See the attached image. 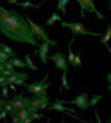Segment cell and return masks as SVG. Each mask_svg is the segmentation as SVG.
Returning <instances> with one entry per match:
<instances>
[{"label": "cell", "mask_w": 111, "mask_h": 123, "mask_svg": "<svg viewBox=\"0 0 111 123\" xmlns=\"http://www.w3.org/2000/svg\"><path fill=\"white\" fill-rule=\"evenodd\" d=\"M0 32L16 43H26L33 46L37 45V38L34 37L26 17L20 12L6 9L2 3H0Z\"/></svg>", "instance_id": "cell-1"}, {"label": "cell", "mask_w": 111, "mask_h": 123, "mask_svg": "<svg viewBox=\"0 0 111 123\" xmlns=\"http://www.w3.org/2000/svg\"><path fill=\"white\" fill-rule=\"evenodd\" d=\"M26 20H28V25H29V28H31V31H33L34 37L39 38V40H42V43H46V45H49V46H56V45H57L56 40H51V38L48 37V34L45 32V29L42 28V26L36 25V23H34L29 17H26Z\"/></svg>", "instance_id": "cell-2"}, {"label": "cell", "mask_w": 111, "mask_h": 123, "mask_svg": "<svg viewBox=\"0 0 111 123\" xmlns=\"http://www.w3.org/2000/svg\"><path fill=\"white\" fill-rule=\"evenodd\" d=\"M62 23L63 28H68L72 31V36L77 37V36H96V37H100V34L99 32H93V31H88L85 28V25H82V23H71V22H65L62 20L60 22Z\"/></svg>", "instance_id": "cell-3"}, {"label": "cell", "mask_w": 111, "mask_h": 123, "mask_svg": "<svg viewBox=\"0 0 111 123\" xmlns=\"http://www.w3.org/2000/svg\"><path fill=\"white\" fill-rule=\"evenodd\" d=\"M49 105V97L48 95H43V97H34L28 100V105H26V109L29 111V114L37 112V111H43L45 108H48Z\"/></svg>", "instance_id": "cell-4"}, {"label": "cell", "mask_w": 111, "mask_h": 123, "mask_svg": "<svg viewBox=\"0 0 111 123\" xmlns=\"http://www.w3.org/2000/svg\"><path fill=\"white\" fill-rule=\"evenodd\" d=\"M46 79H48V75L45 77L43 80H40V82L26 85V91H28L29 94H34L36 97H43V95H46V89L49 88V83H45Z\"/></svg>", "instance_id": "cell-5"}, {"label": "cell", "mask_w": 111, "mask_h": 123, "mask_svg": "<svg viewBox=\"0 0 111 123\" xmlns=\"http://www.w3.org/2000/svg\"><path fill=\"white\" fill-rule=\"evenodd\" d=\"M80 5V17H85V12H93L97 15V18H103V14L99 12V9L94 5V0H77Z\"/></svg>", "instance_id": "cell-6"}, {"label": "cell", "mask_w": 111, "mask_h": 123, "mask_svg": "<svg viewBox=\"0 0 111 123\" xmlns=\"http://www.w3.org/2000/svg\"><path fill=\"white\" fill-rule=\"evenodd\" d=\"M51 60L54 62L56 65V69H60L63 72H68V63H66V59H65V54L63 52H56L51 55Z\"/></svg>", "instance_id": "cell-7"}, {"label": "cell", "mask_w": 111, "mask_h": 123, "mask_svg": "<svg viewBox=\"0 0 111 123\" xmlns=\"http://www.w3.org/2000/svg\"><path fill=\"white\" fill-rule=\"evenodd\" d=\"M28 100H29V98H25L23 95L20 94V95H17V97H14V98H9L8 103L13 106V109L17 112V111L22 109V108H26V105H28Z\"/></svg>", "instance_id": "cell-8"}, {"label": "cell", "mask_w": 111, "mask_h": 123, "mask_svg": "<svg viewBox=\"0 0 111 123\" xmlns=\"http://www.w3.org/2000/svg\"><path fill=\"white\" fill-rule=\"evenodd\" d=\"M88 94L86 92H83V94H80V95H77L74 100H71L70 103H72V105H76L79 108V109H82V111H85V109H88L90 108V105H88Z\"/></svg>", "instance_id": "cell-9"}, {"label": "cell", "mask_w": 111, "mask_h": 123, "mask_svg": "<svg viewBox=\"0 0 111 123\" xmlns=\"http://www.w3.org/2000/svg\"><path fill=\"white\" fill-rule=\"evenodd\" d=\"M63 103H65V100L56 98V102L51 103V105H48V106H49V109H52V111H60V112H72V111H74V109H70V108H65Z\"/></svg>", "instance_id": "cell-10"}, {"label": "cell", "mask_w": 111, "mask_h": 123, "mask_svg": "<svg viewBox=\"0 0 111 123\" xmlns=\"http://www.w3.org/2000/svg\"><path fill=\"white\" fill-rule=\"evenodd\" d=\"M48 51H49V45H46V43L39 45V57L43 65H46V62H48Z\"/></svg>", "instance_id": "cell-11"}, {"label": "cell", "mask_w": 111, "mask_h": 123, "mask_svg": "<svg viewBox=\"0 0 111 123\" xmlns=\"http://www.w3.org/2000/svg\"><path fill=\"white\" fill-rule=\"evenodd\" d=\"M8 62H9L11 65H13L14 68H25V66H26V65H25V62H23V60H20L19 57H11V59H9Z\"/></svg>", "instance_id": "cell-12"}, {"label": "cell", "mask_w": 111, "mask_h": 123, "mask_svg": "<svg viewBox=\"0 0 111 123\" xmlns=\"http://www.w3.org/2000/svg\"><path fill=\"white\" fill-rule=\"evenodd\" d=\"M56 22H62V15L52 12V14H51V17H49L48 20H46V23H45V25H46V26H51V25H54Z\"/></svg>", "instance_id": "cell-13"}, {"label": "cell", "mask_w": 111, "mask_h": 123, "mask_svg": "<svg viewBox=\"0 0 111 123\" xmlns=\"http://www.w3.org/2000/svg\"><path fill=\"white\" fill-rule=\"evenodd\" d=\"M0 51H3L5 54H8L9 59H11V57H17V55H16V51H14L13 48H9L8 45H5V43H2V48H0Z\"/></svg>", "instance_id": "cell-14"}, {"label": "cell", "mask_w": 111, "mask_h": 123, "mask_svg": "<svg viewBox=\"0 0 111 123\" xmlns=\"http://www.w3.org/2000/svg\"><path fill=\"white\" fill-rule=\"evenodd\" d=\"M25 65L28 68H31L33 71H37V66L33 63V59H31V55H29V54H26V55H25Z\"/></svg>", "instance_id": "cell-15"}, {"label": "cell", "mask_w": 111, "mask_h": 123, "mask_svg": "<svg viewBox=\"0 0 111 123\" xmlns=\"http://www.w3.org/2000/svg\"><path fill=\"white\" fill-rule=\"evenodd\" d=\"M16 114H17L19 120H23V118H26V117H28V115H29V111L26 109V108H22V109H19Z\"/></svg>", "instance_id": "cell-16"}, {"label": "cell", "mask_w": 111, "mask_h": 123, "mask_svg": "<svg viewBox=\"0 0 111 123\" xmlns=\"http://www.w3.org/2000/svg\"><path fill=\"white\" fill-rule=\"evenodd\" d=\"M110 37H111V28L108 26V28H106L105 36H102V38H100V45H106V43H108V40H110Z\"/></svg>", "instance_id": "cell-17"}, {"label": "cell", "mask_w": 111, "mask_h": 123, "mask_svg": "<svg viewBox=\"0 0 111 123\" xmlns=\"http://www.w3.org/2000/svg\"><path fill=\"white\" fill-rule=\"evenodd\" d=\"M62 89L70 91V86H68V72H63L62 74Z\"/></svg>", "instance_id": "cell-18"}, {"label": "cell", "mask_w": 111, "mask_h": 123, "mask_svg": "<svg viewBox=\"0 0 111 123\" xmlns=\"http://www.w3.org/2000/svg\"><path fill=\"white\" fill-rule=\"evenodd\" d=\"M68 2H70V0H59V2H57V9H59L62 14H65V8H66Z\"/></svg>", "instance_id": "cell-19"}, {"label": "cell", "mask_w": 111, "mask_h": 123, "mask_svg": "<svg viewBox=\"0 0 111 123\" xmlns=\"http://www.w3.org/2000/svg\"><path fill=\"white\" fill-rule=\"evenodd\" d=\"M100 98H102V95H94L93 98L88 100V105H90V106H96V105H97V102H99Z\"/></svg>", "instance_id": "cell-20"}, {"label": "cell", "mask_w": 111, "mask_h": 123, "mask_svg": "<svg viewBox=\"0 0 111 123\" xmlns=\"http://www.w3.org/2000/svg\"><path fill=\"white\" fill-rule=\"evenodd\" d=\"M72 66H82V62H80V54H74V60H72Z\"/></svg>", "instance_id": "cell-21"}, {"label": "cell", "mask_w": 111, "mask_h": 123, "mask_svg": "<svg viewBox=\"0 0 111 123\" xmlns=\"http://www.w3.org/2000/svg\"><path fill=\"white\" fill-rule=\"evenodd\" d=\"M19 6H22V8H40V5H34L33 2H23V3H19Z\"/></svg>", "instance_id": "cell-22"}, {"label": "cell", "mask_w": 111, "mask_h": 123, "mask_svg": "<svg viewBox=\"0 0 111 123\" xmlns=\"http://www.w3.org/2000/svg\"><path fill=\"white\" fill-rule=\"evenodd\" d=\"M8 95H9L8 85H6V86H2V98H3V100H6V98H8Z\"/></svg>", "instance_id": "cell-23"}, {"label": "cell", "mask_w": 111, "mask_h": 123, "mask_svg": "<svg viewBox=\"0 0 111 123\" xmlns=\"http://www.w3.org/2000/svg\"><path fill=\"white\" fill-rule=\"evenodd\" d=\"M3 109H5V111H6V112H8V114H13V112H16V111L13 109V106H11L9 103L6 102V100H5V105H3Z\"/></svg>", "instance_id": "cell-24"}, {"label": "cell", "mask_w": 111, "mask_h": 123, "mask_svg": "<svg viewBox=\"0 0 111 123\" xmlns=\"http://www.w3.org/2000/svg\"><path fill=\"white\" fill-rule=\"evenodd\" d=\"M9 60V55L8 54H5L3 51H0V63H5V62Z\"/></svg>", "instance_id": "cell-25"}, {"label": "cell", "mask_w": 111, "mask_h": 123, "mask_svg": "<svg viewBox=\"0 0 111 123\" xmlns=\"http://www.w3.org/2000/svg\"><path fill=\"white\" fill-rule=\"evenodd\" d=\"M14 85H16V86H26V85H25V79H16V80H14Z\"/></svg>", "instance_id": "cell-26"}, {"label": "cell", "mask_w": 111, "mask_h": 123, "mask_svg": "<svg viewBox=\"0 0 111 123\" xmlns=\"http://www.w3.org/2000/svg\"><path fill=\"white\" fill-rule=\"evenodd\" d=\"M6 85H8V79L0 74V86H6Z\"/></svg>", "instance_id": "cell-27"}, {"label": "cell", "mask_w": 111, "mask_h": 123, "mask_svg": "<svg viewBox=\"0 0 111 123\" xmlns=\"http://www.w3.org/2000/svg\"><path fill=\"white\" fill-rule=\"evenodd\" d=\"M29 115H31L33 122H34V120H39V118H42V117H43L42 114H37V112H33V114H29Z\"/></svg>", "instance_id": "cell-28"}, {"label": "cell", "mask_w": 111, "mask_h": 123, "mask_svg": "<svg viewBox=\"0 0 111 123\" xmlns=\"http://www.w3.org/2000/svg\"><path fill=\"white\" fill-rule=\"evenodd\" d=\"M3 65H5V69H8V71H13V72H14V69H16V68L13 66V65L9 63V62H5Z\"/></svg>", "instance_id": "cell-29"}, {"label": "cell", "mask_w": 111, "mask_h": 123, "mask_svg": "<svg viewBox=\"0 0 111 123\" xmlns=\"http://www.w3.org/2000/svg\"><path fill=\"white\" fill-rule=\"evenodd\" d=\"M9 115L13 117V123H20V120H19V117H17L16 112H13V114H9Z\"/></svg>", "instance_id": "cell-30"}, {"label": "cell", "mask_w": 111, "mask_h": 123, "mask_svg": "<svg viewBox=\"0 0 111 123\" xmlns=\"http://www.w3.org/2000/svg\"><path fill=\"white\" fill-rule=\"evenodd\" d=\"M6 115H8V112H6L5 109H0V120H3V118H6Z\"/></svg>", "instance_id": "cell-31"}, {"label": "cell", "mask_w": 111, "mask_h": 123, "mask_svg": "<svg viewBox=\"0 0 111 123\" xmlns=\"http://www.w3.org/2000/svg\"><path fill=\"white\" fill-rule=\"evenodd\" d=\"M20 123H33V118H31V115H28L26 118H23V120H20Z\"/></svg>", "instance_id": "cell-32"}, {"label": "cell", "mask_w": 111, "mask_h": 123, "mask_svg": "<svg viewBox=\"0 0 111 123\" xmlns=\"http://www.w3.org/2000/svg\"><path fill=\"white\" fill-rule=\"evenodd\" d=\"M3 105H5V100L0 98V109H3Z\"/></svg>", "instance_id": "cell-33"}, {"label": "cell", "mask_w": 111, "mask_h": 123, "mask_svg": "<svg viewBox=\"0 0 111 123\" xmlns=\"http://www.w3.org/2000/svg\"><path fill=\"white\" fill-rule=\"evenodd\" d=\"M96 118H97V123H102V120H100V117H99L97 112H96Z\"/></svg>", "instance_id": "cell-34"}, {"label": "cell", "mask_w": 111, "mask_h": 123, "mask_svg": "<svg viewBox=\"0 0 111 123\" xmlns=\"http://www.w3.org/2000/svg\"><path fill=\"white\" fill-rule=\"evenodd\" d=\"M3 69H5V65H3V63H0V72H2Z\"/></svg>", "instance_id": "cell-35"}, {"label": "cell", "mask_w": 111, "mask_h": 123, "mask_svg": "<svg viewBox=\"0 0 111 123\" xmlns=\"http://www.w3.org/2000/svg\"><path fill=\"white\" fill-rule=\"evenodd\" d=\"M8 3H11V5H14V3H17V0H8Z\"/></svg>", "instance_id": "cell-36"}, {"label": "cell", "mask_w": 111, "mask_h": 123, "mask_svg": "<svg viewBox=\"0 0 111 123\" xmlns=\"http://www.w3.org/2000/svg\"><path fill=\"white\" fill-rule=\"evenodd\" d=\"M0 48H2V43H0Z\"/></svg>", "instance_id": "cell-37"}, {"label": "cell", "mask_w": 111, "mask_h": 123, "mask_svg": "<svg viewBox=\"0 0 111 123\" xmlns=\"http://www.w3.org/2000/svg\"><path fill=\"white\" fill-rule=\"evenodd\" d=\"M48 123H49V120H48Z\"/></svg>", "instance_id": "cell-38"}, {"label": "cell", "mask_w": 111, "mask_h": 123, "mask_svg": "<svg viewBox=\"0 0 111 123\" xmlns=\"http://www.w3.org/2000/svg\"><path fill=\"white\" fill-rule=\"evenodd\" d=\"M63 123H65V122H63Z\"/></svg>", "instance_id": "cell-39"}]
</instances>
